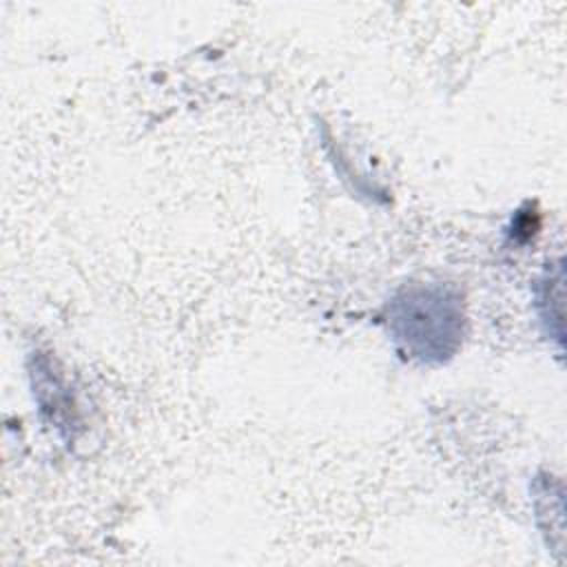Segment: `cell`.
<instances>
[{"label":"cell","mask_w":567,"mask_h":567,"mask_svg":"<svg viewBox=\"0 0 567 567\" xmlns=\"http://www.w3.org/2000/svg\"><path fill=\"white\" fill-rule=\"evenodd\" d=\"M394 339L423 361L447 359L463 334V308L445 286L403 288L388 308Z\"/></svg>","instance_id":"1"}]
</instances>
